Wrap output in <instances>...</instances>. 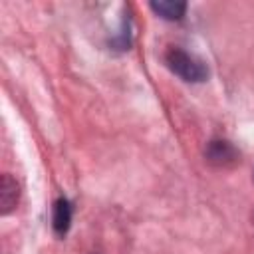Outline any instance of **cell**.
<instances>
[{
	"label": "cell",
	"mask_w": 254,
	"mask_h": 254,
	"mask_svg": "<svg viewBox=\"0 0 254 254\" xmlns=\"http://www.w3.org/2000/svg\"><path fill=\"white\" fill-rule=\"evenodd\" d=\"M165 62H167L169 69L185 81L196 83V81H204L208 75L206 64L200 58H196L194 54L185 52L183 48H169L165 54Z\"/></svg>",
	"instance_id": "1"
},
{
	"label": "cell",
	"mask_w": 254,
	"mask_h": 254,
	"mask_svg": "<svg viewBox=\"0 0 254 254\" xmlns=\"http://www.w3.org/2000/svg\"><path fill=\"white\" fill-rule=\"evenodd\" d=\"M206 159L216 167H228L238 161V151L228 141H210L206 149Z\"/></svg>",
	"instance_id": "2"
},
{
	"label": "cell",
	"mask_w": 254,
	"mask_h": 254,
	"mask_svg": "<svg viewBox=\"0 0 254 254\" xmlns=\"http://www.w3.org/2000/svg\"><path fill=\"white\" fill-rule=\"evenodd\" d=\"M18 194L20 192H18L16 181L8 173H4L2 179H0V210H2V214H8L16 206Z\"/></svg>",
	"instance_id": "3"
},
{
	"label": "cell",
	"mask_w": 254,
	"mask_h": 254,
	"mask_svg": "<svg viewBox=\"0 0 254 254\" xmlns=\"http://www.w3.org/2000/svg\"><path fill=\"white\" fill-rule=\"evenodd\" d=\"M69 222H71V204L67 198H58L54 204V216H52L54 230L64 236L69 228Z\"/></svg>",
	"instance_id": "4"
},
{
	"label": "cell",
	"mask_w": 254,
	"mask_h": 254,
	"mask_svg": "<svg viewBox=\"0 0 254 254\" xmlns=\"http://www.w3.org/2000/svg\"><path fill=\"white\" fill-rule=\"evenodd\" d=\"M151 10L165 20H181L185 16L187 4L179 0H159V2H151Z\"/></svg>",
	"instance_id": "5"
}]
</instances>
